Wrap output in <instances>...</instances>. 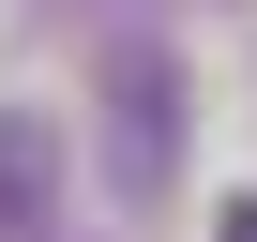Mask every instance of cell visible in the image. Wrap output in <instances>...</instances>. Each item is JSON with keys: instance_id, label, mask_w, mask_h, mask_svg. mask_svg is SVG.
Returning <instances> with one entry per match:
<instances>
[{"instance_id": "1", "label": "cell", "mask_w": 257, "mask_h": 242, "mask_svg": "<svg viewBox=\"0 0 257 242\" xmlns=\"http://www.w3.org/2000/svg\"><path fill=\"white\" fill-rule=\"evenodd\" d=\"M106 182L121 197H152L167 182V61L121 31V61H106Z\"/></svg>"}, {"instance_id": "2", "label": "cell", "mask_w": 257, "mask_h": 242, "mask_svg": "<svg viewBox=\"0 0 257 242\" xmlns=\"http://www.w3.org/2000/svg\"><path fill=\"white\" fill-rule=\"evenodd\" d=\"M0 242H61V121L0 106Z\"/></svg>"}, {"instance_id": "3", "label": "cell", "mask_w": 257, "mask_h": 242, "mask_svg": "<svg viewBox=\"0 0 257 242\" xmlns=\"http://www.w3.org/2000/svg\"><path fill=\"white\" fill-rule=\"evenodd\" d=\"M212 242H257V197H227V227H212Z\"/></svg>"}]
</instances>
